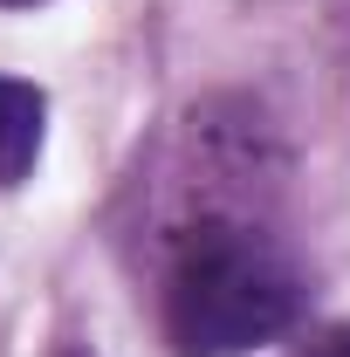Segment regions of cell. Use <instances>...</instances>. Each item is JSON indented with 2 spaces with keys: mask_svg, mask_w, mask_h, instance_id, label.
Segmentation results:
<instances>
[{
  "mask_svg": "<svg viewBox=\"0 0 350 357\" xmlns=\"http://www.w3.org/2000/svg\"><path fill=\"white\" fill-rule=\"evenodd\" d=\"M303 316V268L268 234L213 220L178 248L165 275V344L178 357H248Z\"/></svg>",
  "mask_w": 350,
  "mask_h": 357,
  "instance_id": "6da1fadb",
  "label": "cell"
},
{
  "mask_svg": "<svg viewBox=\"0 0 350 357\" xmlns=\"http://www.w3.org/2000/svg\"><path fill=\"white\" fill-rule=\"evenodd\" d=\"M48 137V96L21 76H0V185H21L42 158Z\"/></svg>",
  "mask_w": 350,
  "mask_h": 357,
  "instance_id": "7a4b0ae2",
  "label": "cell"
},
{
  "mask_svg": "<svg viewBox=\"0 0 350 357\" xmlns=\"http://www.w3.org/2000/svg\"><path fill=\"white\" fill-rule=\"evenodd\" d=\"M316 357H350V330H330V337H323V351Z\"/></svg>",
  "mask_w": 350,
  "mask_h": 357,
  "instance_id": "3957f363",
  "label": "cell"
},
{
  "mask_svg": "<svg viewBox=\"0 0 350 357\" xmlns=\"http://www.w3.org/2000/svg\"><path fill=\"white\" fill-rule=\"evenodd\" d=\"M0 7H35V0H0Z\"/></svg>",
  "mask_w": 350,
  "mask_h": 357,
  "instance_id": "277c9868",
  "label": "cell"
},
{
  "mask_svg": "<svg viewBox=\"0 0 350 357\" xmlns=\"http://www.w3.org/2000/svg\"><path fill=\"white\" fill-rule=\"evenodd\" d=\"M69 357H83V351H69Z\"/></svg>",
  "mask_w": 350,
  "mask_h": 357,
  "instance_id": "5b68a950",
  "label": "cell"
}]
</instances>
